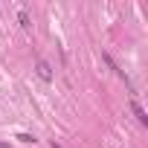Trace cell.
I'll list each match as a JSON object with an SVG mask.
<instances>
[{
	"label": "cell",
	"instance_id": "3",
	"mask_svg": "<svg viewBox=\"0 0 148 148\" xmlns=\"http://www.w3.org/2000/svg\"><path fill=\"white\" fill-rule=\"evenodd\" d=\"M18 21H21V26H23V29H29V26H32V21H29V15H26V12H21V15H18Z\"/></svg>",
	"mask_w": 148,
	"mask_h": 148
},
{
	"label": "cell",
	"instance_id": "5",
	"mask_svg": "<svg viewBox=\"0 0 148 148\" xmlns=\"http://www.w3.org/2000/svg\"><path fill=\"white\" fill-rule=\"evenodd\" d=\"M52 148H61V145H55V142H52Z\"/></svg>",
	"mask_w": 148,
	"mask_h": 148
},
{
	"label": "cell",
	"instance_id": "2",
	"mask_svg": "<svg viewBox=\"0 0 148 148\" xmlns=\"http://www.w3.org/2000/svg\"><path fill=\"white\" fill-rule=\"evenodd\" d=\"M131 110H134V116L139 119V125H148V113H145V108H142L136 99H131Z\"/></svg>",
	"mask_w": 148,
	"mask_h": 148
},
{
	"label": "cell",
	"instance_id": "1",
	"mask_svg": "<svg viewBox=\"0 0 148 148\" xmlns=\"http://www.w3.org/2000/svg\"><path fill=\"white\" fill-rule=\"evenodd\" d=\"M35 73L44 79V82H52V67L44 61V58H38V64H35Z\"/></svg>",
	"mask_w": 148,
	"mask_h": 148
},
{
	"label": "cell",
	"instance_id": "4",
	"mask_svg": "<svg viewBox=\"0 0 148 148\" xmlns=\"http://www.w3.org/2000/svg\"><path fill=\"white\" fill-rule=\"evenodd\" d=\"M18 139H21V142H26V145H29V142H35V136H32V134H18Z\"/></svg>",
	"mask_w": 148,
	"mask_h": 148
}]
</instances>
